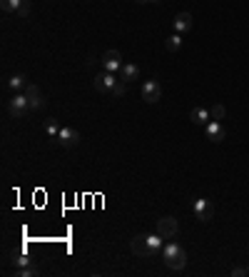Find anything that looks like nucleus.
Listing matches in <instances>:
<instances>
[{
	"mask_svg": "<svg viewBox=\"0 0 249 277\" xmlns=\"http://www.w3.org/2000/svg\"><path fill=\"white\" fill-rule=\"evenodd\" d=\"M189 120L194 123V125H207L212 120V115H210V110L207 107H194L192 112H189Z\"/></svg>",
	"mask_w": 249,
	"mask_h": 277,
	"instance_id": "nucleus-16",
	"label": "nucleus"
},
{
	"mask_svg": "<svg viewBox=\"0 0 249 277\" xmlns=\"http://www.w3.org/2000/svg\"><path fill=\"white\" fill-rule=\"evenodd\" d=\"M192 210L197 215L199 222H207L212 217V208H210V200H204V197H197V200H192Z\"/></svg>",
	"mask_w": 249,
	"mask_h": 277,
	"instance_id": "nucleus-10",
	"label": "nucleus"
},
{
	"mask_svg": "<svg viewBox=\"0 0 249 277\" xmlns=\"http://www.w3.org/2000/svg\"><path fill=\"white\" fill-rule=\"evenodd\" d=\"M8 112H10L13 117H18V120L30 112V103H28L25 93H15V95L8 100Z\"/></svg>",
	"mask_w": 249,
	"mask_h": 277,
	"instance_id": "nucleus-2",
	"label": "nucleus"
},
{
	"mask_svg": "<svg viewBox=\"0 0 249 277\" xmlns=\"http://www.w3.org/2000/svg\"><path fill=\"white\" fill-rule=\"evenodd\" d=\"M159 98H162L159 83H157V80H147V83L142 85V100H145L147 105H155V103H159Z\"/></svg>",
	"mask_w": 249,
	"mask_h": 277,
	"instance_id": "nucleus-9",
	"label": "nucleus"
},
{
	"mask_svg": "<svg viewBox=\"0 0 249 277\" xmlns=\"http://www.w3.org/2000/svg\"><path fill=\"white\" fill-rule=\"evenodd\" d=\"M204 133H207V138H210L212 142H222L227 138V130H224V125L219 120H210L204 125Z\"/></svg>",
	"mask_w": 249,
	"mask_h": 277,
	"instance_id": "nucleus-11",
	"label": "nucleus"
},
{
	"mask_svg": "<svg viewBox=\"0 0 249 277\" xmlns=\"http://www.w3.org/2000/svg\"><path fill=\"white\" fill-rule=\"evenodd\" d=\"M232 275H234V277H244V275H249V272H247V267L234 265V267H232Z\"/></svg>",
	"mask_w": 249,
	"mask_h": 277,
	"instance_id": "nucleus-24",
	"label": "nucleus"
},
{
	"mask_svg": "<svg viewBox=\"0 0 249 277\" xmlns=\"http://www.w3.org/2000/svg\"><path fill=\"white\" fill-rule=\"evenodd\" d=\"M159 255H162L164 265H167L170 270H175V272L185 270V265H187V252L177 242H164V247H162Z\"/></svg>",
	"mask_w": 249,
	"mask_h": 277,
	"instance_id": "nucleus-1",
	"label": "nucleus"
},
{
	"mask_svg": "<svg viewBox=\"0 0 249 277\" xmlns=\"http://www.w3.org/2000/svg\"><path fill=\"white\" fill-rule=\"evenodd\" d=\"M164 48H167V53H177V50L182 48V35H180V33L170 35L167 40H164Z\"/></svg>",
	"mask_w": 249,
	"mask_h": 277,
	"instance_id": "nucleus-17",
	"label": "nucleus"
},
{
	"mask_svg": "<svg viewBox=\"0 0 249 277\" xmlns=\"http://www.w3.org/2000/svg\"><path fill=\"white\" fill-rule=\"evenodd\" d=\"M247 272H249V267H247Z\"/></svg>",
	"mask_w": 249,
	"mask_h": 277,
	"instance_id": "nucleus-26",
	"label": "nucleus"
},
{
	"mask_svg": "<svg viewBox=\"0 0 249 277\" xmlns=\"http://www.w3.org/2000/svg\"><path fill=\"white\" fill-rule=\"evenodd\" d=\"M117 77H120L122 83H132V80H137V77H140V68L135 63H124L122 70L117 72Z\"/></svg>",
	"mask_w": 249,
	"mask_h": 277,
	"instance_id": "nucleus-14",
	"label": "nucleus"
},
{
	"mask_svg": "<svg viewBox=\"0 0 249 277\" xmlns=\"http://www.w3.org/2000/svg\"><path fill=\"white\" fill-rule=\"evenodd\" d=\"M0 8L5 13H13L18 18H28L30 13V0H0Z\"/></svg>",
	"mask_w": 249,
	"mask_h": 277,
	"instance_id": "nucleus-3",
	"label": "nucleus"
},
{
	"mask_svg": "<svg viewBox=\"0 0 249 277\" xmlns=\"http://www.w3.org/2000/svg\"><path fill=\"white\" fill-rule=\"evenodd\" d=\"M23 93H25V98H28V103H30V110L45 107V95H43V90H40L35 83H28Z\"/></svg>",
	"mask_w": 249,
	"mask_h": 277,
	"instance_id": "nucleus-6",
	"label": "nucleus"
},
{
	"mask_svg": "<svg viewBox=\"0 0 249 277\" xmlns=\"http://www.w3.org/2000/svg\"><path fill=\"white\" fill-rule=\"evenodd\" d=\"M124 90H127V83L117 80V85L112 88V95H115V98H122V95H124Z\"/></svg>",
	"mask_w": 249,
	"mask_h": 277,
	"instance_id": "nucleus-23",
	"label": "nucleus"
},
{
	"mask_svg": "<svg viewBox=\"0 0 249 277\" xmlns=\"http://www.w3.org/2000/svg\"><path fill=\"white\" fill-rule=\"evenodd\" d=\"M60 130H62V125L55 120V117L45 120V135H48V138H58V135H60Z\"/></svg>",
	"mask_w": 249,
	"mask_h": 277,
	"instance_id": "nucleus-19",
	"label": "nucleus"
},
{
	"mask_svg": "<svg viewBox=\"0 0 249 277\" xmlns=\"http://www.w3.org/2000/svg\"><path fill=\"white\" fill-rule=\"evenodd\" d=\"M55 140H58V145H60V147L70 150V147H75V145L80 142V133H77L75 128H67V125H62V130H60V135H58Z\"/></svg>",
	"mask_w": 249,
	"mask_h": 277,
	"instance_id": "nucleus-8",
	"label": "nucleus"
},
{
	"mask_svg": "<svg viewBox=\"0 0 249 277\" xmlns=\"http://www.w3.org/2000/svg\"><path fill=\"white\" fill-rule=\"evenodd\" d=\"M135 3H140V5H147V3H159V0H135Z\"/></svg>",
	"mask_w": 249,
	"mask_h": 277,
	"instance_id": "nucleus-25",
	"label": "nucleus"
},
{
	"mask_svg": "<svg viewBox=\"0 0 249 277\" xmlns=\"http://www.w3.org/2000/svg\"><path fill=\"white\" fill-rule=\"evenodd\" d=\"M30 265H35L32 257H28L25 252H13V267H30Z\"/></svg>",
	"mask_w": 249,
	"mask_h": 277,
	"instance_id": "nucleus-18",
	"label": "nucleus"
},
{
	"mask_svg": "<svg viewBox=\"0 0 249 277\" xmlns=\"http://www.w3.org/2000/svg\"><path fill=\"white\" fill-rule=\"evenodd\" d=\"M25 85H28V80L23 75H13L10 80H8V88L13 90V93H20V90H25Z\"/></svg>",
	"mask_w": 249,
	"mask_h": 277,
	"instance_id": "nucleus-20",
	"label": "nucleus"
},
{
	"mask_svg": "<svg viewBox=\"0 0 249 277\" xmlns=\"http://www.w3.org/2000/svg\"><path fill=\"white\" fill-rule=\"evenodd\" d=\"M122 55H120V50H105V55H102V68L107 70V72H120L122 70Z\"/></svg>",
	"mask_w": 249,
	"mask_h": 277,
	"instance_id": "nucleus-7",
	"label": "nucleus"
},
{
	"mask_svg": "<svg viewBox=\"0 0 249 277\" xmlns=\"http://www.w3.org/2000/svg\"><path fill=\"white\" fill-rule=\"evenodd\" d=\"M15 275L18 277H35L37 275V267L30 265V267H15Z\"/></svg>",
	"mask_w": 249,
	"mask_h": 277,
	"instance_id": "nucleus-22",
	"label": "nucleus"
},
{
	"mask_svg": "<svg viewBox=\"0 0 249 277\" xmlns=\"http://www.w3.org/2000/svg\"><path fill=\"white\" fill-rule=\"evenodd\" d=\"M172 25H175V33H189L192 30V25H194V18L189 15V13H177L175 15V20H172Z\"/></svg>",
	"mask_w": 249,
	"mask_h": 277,
	"instance_id": "nucleus-13",
	"label": "nucleus"
},
{
	"mask_svg": "<svg viewBox=\"0 0 249 277\" xmlns=\"http://www.w3.org/2000/svg\"><path fill=\"white\" fill-rule=\"evenodd\" d=\"M117 80H120V77H115V72L102 70L100 75H95L93 85H95V90H97V93H112V88L117 85Z\"/></svg>",
	"mask_w": 249,
	"mask_h": 277,
	"instance_id": "nucleus-4",
	"label": "nucleus"
},
{
	"mask_svg": "<svg viewBox=\"0 0 249 277\" xmlns=\"http://www.w3.org/2000/svg\"><path fill=\"white\" fill-rule=\"evenodd\" d=\"M210 115H212V120H224L227 107H224V105H212V107H210Z\"/></svg>",
	"mask_w": 249,
	"mask_h": 277,
	"instance_id": "nucleus-21",
	"label": "nucleus"
},
{
	"mask_svg": "<svg viewBox=\"0 0 249 277\" xmlns=\"http://www.w3.org/2000/svg\"><path fill=\"white\" fill-rule=\"evenodd\" d=\"M130 250L137 255V257H142V260H147L150 257V247H147V235H135L132 240H130Z\"/></svg>",
	"mask_w": 249,
	"mask_h": 277,
	"instance_id": "nucleus-12",
	"label": "nucleus"
},
{
	"mask_svg": "<svg viewBox=\"0 0 249 277\" xmlns=\"http://www.w3.org/2000/svg\"><path fill=\"white\" fill-rule=\"evenodd\" d=\"M147 247H150V257L159 255V252H162V247H164V237H162L159 232H155V235H147Z\"/></svg>",
	"mask_w": 249,
	"mask_h": 277,
	"instance_id": "nucleus-15",
	"label": "nucleus"
},
{
	"mask_svg": "<svg viewBox=\"0 0 249 277\" xmlns=\"http://www.w3.org/2000/svg\"><path fill=\"white\" fill-rule=\"evenodd\" d=\"M157 232L164 237V240H172V237L180 232V225H177V220H175V217L164 215V217H159V220H157Z\"/></svg>",
	"mask_w": 249,
	"mask_h": 277,
	"instance_id": "nucleus-5",
	"label": "nucleus"
}]
</instances>
